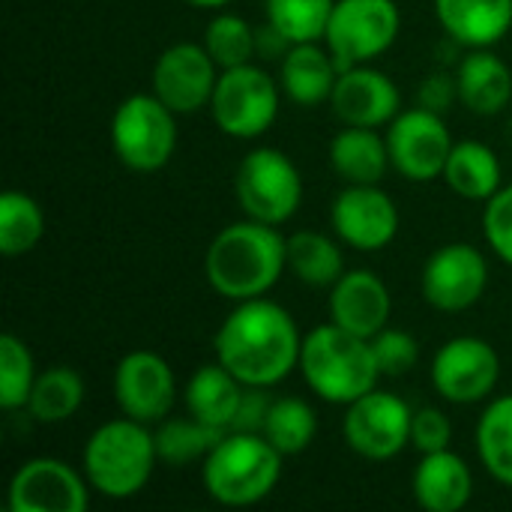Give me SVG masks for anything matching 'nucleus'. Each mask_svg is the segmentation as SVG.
<instances>
[{
	"mask_svg": "<svg viewBox=\"0 0 512 512\" xmlns=\"http://www.w3.org/2000/svg\"><path fill=\"white\" fill-rule=\"evenodd\" d=\"M387 150L393 171L411 183H429L444 174L447 156L453 150V135L438 111L423 105L399 111L387 126Z\"/></svg>",
	"mask_w": 512,
	"mask_h": 512,
	"instance_id": "9b49d317",
	"label": "nucleus"
},
{
	"mask_svg": "<svg viewBox=\"0 0 512 512\" xmlns=\"http://www.w3.org/2000/svg\"><path fill=\"white\" fill-rule=\"evenodd\" d=\"M489 285L486 255L471 243H444L438 246L420 273L423 300L447 315L477 306Z\"/></svg>",
	"mask_w": 512,
	"mask_h": 512,
	"instance_id": "ddd939ff",
	"label": "nucleus"
},
{
	"mask_svg": "<svg viewBox=\"0 0 512 512\" xmlns=\"http://www.w3.org/2000/svg\"><path fill=\"white\" fill-rule=\"evenodd\" d=\"M279 99L282 87L273 81L261 66L243 63L219 72L213 99H210V114L213 123L228 135L240 141L261 138L279 114Z\"/></svg>",
	"mask_w": 512,
	"mask_h": 512,
	"instance_id": "6e6552de",
	"label": "nucleus"
},
{
	"mask_svg": "<svg viewBox=\"0 0 512 512\" xmlns=\"http://www.w3.org/2000/svg\"><path fill=\"white\" fill-rule=\"evenodd\" d=\"M228 432L216 429V426H207L201 420H195L192 414L189 417H180V420H162L156 423V453H159V462L162 465H171V468H186L192 462H204L210 456V450L225 438Z\"/></svg>",
	"mask_w": 512,
	"mask_h": 512,
	"instance_id": "c756f323",
	"label": "nucleus"
},
{
	"mask_svg": "<svg viewBox=\"0 0 512 512\" xmlns=\"http://www.w3.org/2000/svg\"><path fill=\"white\" fill-rule=\"evenodd\" d=\"M303 336L291 312L267 297L240 300L213 336L216 360L243 387H276L300 366Z\"/></svg>",
	"mask_w": 512,
	"mask_h": 512,
	"instance_id": "f257e3e1",
	"label": "nucleus"
},
{
	"mask_svg": "<svg viewBox=\"0 0 512 512\" xmlns=\"http://www.w3.org/2000/svg\"><path fill=\"white\" fill-rule=\"evenodd\" d=\"M84 402V381L75 369L69 366H51L36 375L30 399H27V414L36 423L57 426L75 417V411Z\"/></svg>",
	"mask_w": 512,
	"mask_h": 512,
	"instance_id": "bb28decb",
	"label": "nucleus"
},
{
	"mask_svg": "<svg viewBox=\"0 0 512 512\" xmlns=\"http://www.w3.org/2000/svg\"><path fill=\"white\" fill-rule=\"evenodd\" d=\"M270 405H273V396L267 393V387H243V399H240L231 432H261L270 414Z\"/></svg>",
	"mask_w": 512,
	"mask_h": 512,
	"instance_id": "58836bf2",
	"label": "nucleus"
},
{
	"mask_svg": "<svg viewBox=\"0 0 512 512\" xmlns=\"http://www.w3.org/2000/svg\"><path fill=\"white\" fill-rule=\"evenodd\" d=\"M450 441H453V423H450V417L441 408H420V411H414L411 447L420 456L450 450Z\"/></svg>",
	"mask_w": 512,
	"mask_h": 512,
	"instance_id": "4c0bfd02",
	"label": "nucleus"
},
{
	"mask_svg": "<svg viewBox=\"0 0 512 512\" xmlns=\"http://www.w3.org/2000/svg\"><path fill=\"white\" fill-rule=\"evenodd\" d=\"M414 411L396 393L372 390L348 405L342 435L351 453L369 462H390L411 444Z\"/></svg>",
	"mask_w": 512,
	"mask_h": 512,
	"instance_id": "9d476101",
	"label": "nucleus"
},
{
	"mask_svg": "<svg viewBox=\"0 0 512 512\" xmlns=\"http://www.w3.org/2000/svg\"><path fill=\"white\" fill-rule=\"evenodd\" d=\"M6 507L12 512H84L90 507V483L63 459L39 456L12 474Z\"/></svg>",
	"mask_w": 512,
	"mask_h": 512,
	"instance_id": "4468645a",
	"label": "nucleus"
},
{
	"mask_svg": "<svg viewBox=\"0 0 512 512\" xmlns=\"http://www.w3.org/2000/svg\"><path fill=\"white\" fill-rule=\"evenodd\" d=\"M450 39L465 48H492L512 27V0H435Z\"/></svg>",
	"mask_w": 512,
	"mask_h": 512,
	"instance_id": "5701e85b",
	"label": "nucleus"
},
{
	"mask_svg": "<svg viewBox=\"0 0 512 512\" xmlns=\"http://www.w3.org/2000/svg\"><path fill=\"white\" fill-rule=\"evenodd\" d=\"M288 48H291V42L270 21L255 27V57L258 60H282L288 54Z\"/></svg>",
	"mask_w": 512,
	"mask_h": 512,
	"instance_id": "a19ab883",
	"label": "nucleus"
},
{
	"mask_svg": "<svg viewBox=\"0 0 512 512\" xmlns=\"http://www.w3.org/2000/svg\"><path fill=\"white\" fill-rule=\"evenodd\" d=\"M84 477L96 495L111 501H129L141 495L159 465L156 438L147 423L132 417L102 423L81 453Z\"/></svg>",
	"mask_w": 512,
	"mask_h": 512,
	"instance_id": "20e7f679",
	"label": "nucleus"
},
{
	"mask_svg": "<svg viewBox=\"0 0 512 512\" xmlns=\"http://www.w3.org/2000/svg\"><path fill=\"white\" fill-rule=\"evenodd\" d=\"M330 108L345 126L381 129L390 126V120L402 111V93L387 72L363 63L339 72Z\"/></svg>",
	"mask_w": 512,
	"mask_h": 512,
	"instance_id": "a211bd4d",
	"label": "nucleus"
},
{
	"mask_svg": "<svg viewBox=\"0 0 512 512\" xmlns=\"http://www.w3.org/2000/svg\"><path fill=\"white\" fill-rule=\"evenodd\" d=\"M456 90L471 114H501L512 99V69L492 48H471L459 60Z\"/></svg>",
	"mask_w": 512,
	"mask_h": 512,
	"instance_id": "412c9836",
	"label": "nucleus"
},
{
	"mask_svg": "<svg viewBox=\"0 0 512 512\" xmlns=\"http://www.w3.org/2000/svg\"><path fill=\"white\" fill-rule=\"evenodd\" d=\"M336 78H339L336 60L330 48H321L318 42L291 45L279 66V87L300 108H315L330 102Z\"/></svg>",
	"mask_w": 512,
	"mask_h": 512,
	"instance_id": "4be33fe9",
	"label": "nucleus"
},
{
	"mask_svg": "<svg viewBox=\"0 0 512 512\" xmlns=\"http://www.w3.org/2000/svg\"><path fill=\"white\" fill-rule=\"evenodd\" d=\"M318 432V414L315 408L300 396H279L270 405V414L264 420L261 435L282 453V456H300L312 447Z\"/></svg>",
	"mask_w": 512,
	"mask_h": 512,
	"instance_id": "7c9ffc66",
	"label": "nucleus"
},
{
	"mask_svg": "<svg viewBox=\"0 0 512 512\" xmlns=\"http://www.w3.org/2000/svg\"><path fill=\"white\" fill-rule=\"evenodd\" d=\"M183 3L198 6V9H222V6H228L231 0H183Z\"/></svg>",
	"mask_w": 512,
	"mask_h": 512,
	"instance_id": "79ce46f5",
	"label": "nucleus"
},
{
	"mask_svg": "<svg viewBox=\"0 0 512 512\" xmlns=\"http://www.w3.org/2000/svg\"><path fill=\"white\" fill-rule=\"evenodd\" d=\"M330 225L345 246L378 252L399 234V207L378 183H348L330 204Z\"/></svg>",
	"mask_w": 512,
	"mask_h": 512,
	"instance_id": "2eb2a0df",
	"label": "nucleus"
},
{
	"mask_svg": "<svg viewBox=\"0 0 512 512\" xmlns=\"http://www.w3.org/2000/svg\"><path fill=\"white\" fill-rule=\"evenodd\" d=\"M501 381V357L480 336L447 339L432 360V387L450 405L486 402Z\"/></svg>",
	"mask_w": 512,
	"mask_h": 512,
	"instance_id": "f8f14e48",
	"label": "nucleus"
},
{
	"mask_svg": "<svg viewBox=\"0 0 512 512\" xmlns=\"http://www.w3.org/2000/svg\"><path fill=\"white\" fill-rule=\"evenodd\" d=\"M219 66L207 54L204 42H174L168 45L153 66V93L174 111V114H195L210 108Z\"/></svg>",
	"mask_w": 512,
	"mask_h": 512,
	"instance_id": "f3484780",
	"label": "nucleus"
},
{
	"mask_svg": "<svg viewBox=\"0 0 512 512\" xmlns=\"http://www.w3.org/2000/svg\"><path fill=\"white\" fill-rule=\"evenodd\" d=\"M45 237V213L27 192L9 189L0 195V252L6 258H21L39 246Z\"/></svg>",
	"mask_w": 512,
	"mask_h": 512,
	"instance_id": "2f4dec72",
	"label": "nucleus"
},
{
	"mask_svg": "<svg viewBox=\"0 0 512 512\" xmlns=\"http://www.w3.org/2000/svg\"><path fill=\"white\" fill-rule=\"evenodd\" d=\"M330 165L345 183H381L384 174L393 168L387 138L378 129L366 126H345L330 141Z\"/></svg>",
	"mask_w": 512,
	"mask_h": 512,
	"instance_id": "393cba45",
	"label": "nucleus"
},
{
	"mask_svg": "<svg viewBox=\"0 0 512 512\" xmlns=\"http://www.w3.org/2000/svg\"><path fill=\"white\" fill-rule=\"evenodd\" d=\"M204 48L216 60L219 69L243 66L255 60V27L234 15V12H219L210 18L204 30Z\"/></svg>",
	"mask_w": 512,
	"mask_h": 512,
	"instance_id": "72a5a7b5",
	"label": "nucleus"
},
{
	"mask_svg": "<svg viewBox=\"0 0 512 512\" xmlns=\"http://www.w3.org/2000/svg\"><path fill=\"white\" fill-rule=\"evenodd\" d=\"M117 408L147 426L162 423L177 402V381L165 357L156 351H129L114 369Z\"/></svg>",
	"mask_w": 512,
	"mask_h": 512,
	"instance_id": "dca6fc26",
	"label": "nucleus"
},
{
	"mask_svg": "<svg viewBox=\"0 0 512 512\" xmlns=\"http://www.w3.org/2000/svg\"><path fill=\"white\" fill-rule=\"evenodd\" d=\"M282 459L261 432H228L201 462L204 492L222 507H252L282 480Z\"/></svg>",
	"mask_w": 512,
	"mask_h": 512,
	"instance_id": "39448f33",
	"label": "nucleus"
},
{
	"mask_svg": "<svg viewBox=\"0 0 512 512\" xmlns=\"http://www.w3.org/2000/svg\"><path fill=\"white\" fill-rule=\"evenodd\" d=\"M411 489L426 512H459L474 498V474L453 450L426 453L414 468Z\"/></svg>",
	"mask_w": 512,
	"mask_h": 512,
	"instance_id": "aec40b11",
	"label": "nucleus"
},
{
	"mask_svg": "<svg viewBox=\"0 0 512 512\" xmlns=\"http://www.w3.org/2000/svg\"><path fill=\"white\" fill-rule=\"evenodd\" d=\"M234 195L246 219L279 228L300 210L303 177L282 150L255 147L234 171Z\"/></svg>",
	"mask_w": 512,
	"mask_h": 512,
	"instance_id": "0eeeda50",
	"label": "nucleus"
},
{
	"mask_svg": "<svg viewBox=\"0 0 512 512\" xmlns=\"http://www.w3.org/2000/svg\"><path fill=\"white\" fill-rule=\"evenodd\" d=\"M441 180L465 201H489L504 186L498 153L483 141H456Z\"/></svg>",
	"mask_w": 512,
	"mask_h": 512,
	"instance_id": "a878e982",
	"label": "nucleus"
},
{
	"mask_svg": "<svg viewBox=\"0 0 512 512\" xmlns=\"http://www.w3.org/2000/svg\"><path fill=\"white\" fill-rule=\"evenodd\" d=\"M240 399H243V384L219 360L198 366L195 375L183 387L186 411L195 420H201L207 426H216L222 432H231Z\"/></svg>",
	"mask_w": 512,
	"mask_h": 512,
	"instance_id": "b1692460",
	"label": "nucleus"
},
{
	"mask_svg": "<svg viewBox=\"0 0 512 512\" xmlns=\"http://www.w3.org/2000/svg\"><path fill=\"white\" fill-rule=\"evenodd\" d=\"M297 369L318 399L345 408L372 393L384 378L372 342L336 327L333 321L303 336Z\"/></svg>",
	"mask_w": 512,
	"mask_h": 512,
	"instance_id": "7ed1b4c3",
	"label": "nucleus"
},
{
	"mask_svg": "<svg viewBox=\"0 0 512 512\" xmlns=\"http://www.w3.org/2000/svg\"><path fill=\"white\" fill-rule=\"evenodd\" d=\"M456 96H459V90H456V75L432 72V75H426V78H423L420 93H417V102H420L423 108H429V111L444 114Z\"/></svg>",
	"mask_w": 512,
	"mask_h": 512,
	"instance_id": "ea45409f",
	"label": "nucleus"
},
{
	"mask_svg": "<svg viewBox=\"0 0 512 512\" xmlns=\"http://www.w3.org/2000/svg\"><path fill=\"white\" fill-rule=\"evenodd\" d=\"M288 267V240L276 225L243 219L225 225L207 246V285L225 300L264 297Z\"/></svg>",
	"mask_w": 512,
	"mask_h": 512,
	"instance_id": "f03ea898",
	"label": "nucleus"
},
{
	"mask_svg": "<svg viewBox=\"0 0 512 512\" xmlns=\"http://www.w3.org/2000/svg\"><path fill=\"white\" fill-rule=\"evenodd\" d=\"M399 27L402 12L396 0H336L324 42L339 72H345L381 57L396 42Z\"/></svg>",
	"mask_w": 512,
	"mask_h": 512,
	"instance_id": "1a4fd4ad",
	"label": "nucleus"
},
{
	"mask_svg": "<svg viewBox=\"0 0 512 512\" xmlns=\"http://www.w3.org/2000/svg\"><path fill=\"white\" fill-rule=\"evenodd\" d=\"M288 270L312 288H330L342 273V249L321 231H294L288 237Z\"/></svg>",
	"mask_w": 512,
	"mask_h": 512,
	"instance_id": "c85d7f7f",
	"label": "nucleus"
},
{
	"mask_svg": "<svg viewBox=\"0 0 512 512\" xmlns=\"http://www.w3.org/2000/svg\"><path fill=\"white\" fill-rule=\"evenodd\" d=\"M369 342H372V351H375V360H378V369L384 378H402L420 363V345L405 330L384 327Z\"/></svg>",
	"mask_w": 512,
	"mask_h": 512,
	"instance_id": "c9c22d12",
	"label": "nucleus"
},
{
	"mask_svg": "<svg viewBox=\"0 0 512 512\" xmlns=\"http://www.w3.org/2000/svg\"><path fill=\"white\" fill-rule=\"evenodd\" d=\"M477 456L492 480L512 489V393L486 405L477 420Z\"/></svg>",
	"mask_w": 512,
	"mask_h": 512,
	"instance_id": "cd10ccee",
	"label": "nucleus"
},
{
	"mask_svg": "<svg viewBox=\"0 0 512 512\" xmlns=\"http://www.w3.org/2000/svg\"><path fill=\"white\" fill-rule=\"evenodd\" d=\"M36 375L39 372L30 348L18 336L3 333L0 336V408L3 411L27 408Z\"/></svg>",
	"mask_w": 512,
	"mask_h": 512,
	"instance_id": "f704fd0d",
	"label": "nucleus"
},
{
	"mask_svg": "<svg viewBox=\"0 0 512 512\" xmlns=\"http://www.w3.org/2000/svg\"><path fill=\"white\" fill-rule=\"evenodd\" d=\"M327 312L336 327L372 339L387 327L393 312V297L384 279L375 276L372 270H345L330 285Z\"/></svg>",
	"mask_w": 512,
	"mask_h": 512,
	"instance_id": "6ab92c4d",
	"label": "nucleus"
},
{
	"mask_svg": "<svg viewBox=\"0 0 512 512\" xmlns=\"http://www.w3.org/2000/svg\"><path fill=\"white\" fill-rule=\"evenodd\" d=\"M483 234L492 252L512 267V183L501 186L483 210Z\"/></svg>",
	"mask_w": 512,
	"mask_h": 512,
	"instance_id": "e433bc0d",
	"label": "nucleus"
},
{
	"mask_svg": "<svg viewBox=\"0 0 512 512\" xmlns=\"http://www.w3.org/2000/svg\"><path fill=\"white\" fill-rule=\"evenodd\" d=\"M174 111L156 93L126 96L111 117L114 156L138 174H153L168 165L177 147Z\"/></svg>",
	"mask_w": 512,
	"mask_h": 512,
	"instance_id": "423d86ee",
	"label": "nucleus"
},
{
	"mask_svg": "<svg viewBox=\"0 0 512 512\" xmlns=\"http://www.w3.org/2000/svg\"><path fill=\"white\" fill-rule=\"evenodd\" d=\"M336 0H264L267 21L291 42H321Z\"/></svg>",
	"mask_w": 512,
	"mask_h": 512,
	"instance_id": "473e14b6",
	"label": "nucleus"
}]
</instances>
